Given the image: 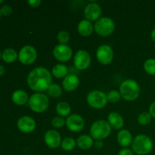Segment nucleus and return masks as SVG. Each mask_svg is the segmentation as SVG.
<instances>
[{
	"label": "nucleus",
	"instance_id": "nucleus-39",
	"mask_svg": "<svg viewBox=\"0 0 155 155\" xmlns=\"http://www.w3.org/2000/svg\"><path fill=\"white\" fill-rule=\"evenodd\" d=\"M2 2H3V0H0V4H2Z\"/></svg>",
	"mask_w": 155,
	"mask_h": 155
},
{
	"label": "nucleus",
	"instance_id": "nucleus-34",
	"mask_svg": "<svg viewBox=\"0 0 155 155\" xmlns=\"http://www.w3.org/2000/svg\"><path fill=\"white\" fill-rule=\"evenodd\" d=\"M27 2L32 8H37L42 3V2L40 0H29Z\"/></svg>",
	"mask_w": 155,
	"mask_h": 155
},
{
	"label": "nucleus",
	"instance_id": "nucleus-16",
	"mask_svg": "<svg viewBox=\"0 0 155 155\" xmlns=\"http://www.w3.org/2000/svg\"><path fill=\"white\" fill-rule=\"evenodd\" d=\"M80 85V79L76 74H68L62 82V86L64 89L68 92H73L78 88Z\"/></svg>",
	"mask_w": 155,
	"mask_h": 155
},
{
	"label": "nucleus",
	"instance_id": "nucleus-27",
	"mask_svg": "<svg viewBox=\"0 0 155 155\" xmlns=\"http://www.w3.org/2000/svg\"><path fill=\"white\" fill-rule=\"evenodd\" d=\"M144 69L145 72L151 76L155 75V59L149 58L145 61L144 64Z\"/></svg>",
	"mask_w": 155,
	"mask_h": 155
},
{
	"label": "nucleus",
	"instance_id": "nucleus-26",
	"mask_svg": "<svg viewBox=\"0 0 155 155\" xmlns=\"http://www.w3.org/2000/svg\"><path fill=\"white\" fill-rule=\"evenodd\" d=\"M61 87L57 83H52L48 89V94L52 98H58L62 95Z\"/></svg>",
	"mask_w": 155,
	"mask_h": 155
},
{
	"label": "nucleus",
	"instance_id": "nucleus-3",
	"mask_svg": "<svg viewBox=\"0 0 155 155\" xmlns=\"http://www.w3.org/2000/svg\"><path fill=\"white\" fill-rule=\"evenodd\" d=\"M132 150L139 155H147L153 149V142L146 135L141 134L136 136L132 143Z\"/></svg>",
	"mask_w": 155,
	"mask_h": 155
},
{
	"label": "nucleus",
	"instance_id": "nucleus-2",
	"mask_svg": "<svg viewBox=\"0 0 155 155\" xmlns=\"http://www.w3.org/2000/svg\"><path fill=\"white\" fill-rule=\"evenodd\" d=\"M121 97L126 101H132L137 99L140 94V86L139 83L132 79L126 80L120 86Z\"/></svg>",
	"mask_w": 155,
	"mask_h": 155
},
{
	"label": "nucleus",
	"instance_id": "nucleus-30",
	"mask_svg": "<svg viewBox=\"0 0 155 155\" xmlns=\"http://www.w3.org/2000/svg\"><path fill=\"white\" fill-rule=\"evenodd\" d=\"M57 39L58 41L59 44H63V45H67L70 40V34L67 31L62 30L60 31L57 35Z\"/></svg>",
	"mask_w": 155,
	"mask_h": 155
},
{
	"label": "nucleus",
	"instance_id": "nucleus-1",
	"mask_svg": "<svg viewBox=\"0 0 155 155\" xmlns=\"http://www.w3.org/2000/svg\"><path fill=\"white\" fill-rule=\"evenodd\" d=\"M28 86L36 92H42L48 90L52 84L51 74L48 69L39 67L30 72L27 76Z\"/></svg>",
	"mask_w": 155,
	"mask_h": 155
},
{
	"label": "nucleus",
	"instance_id": "nucleus-11",
	"mask_svg": "<svg viewBox=\"0 0 155 155\" xmlns=\"http://www.w3.org/2000/svg\"><path fill=\"white\" fill-rule=\"evenodd\" d=\"M53 55L60 62H67L72 58L73 51L68 45L58 44L53 49Z\"/></svg>",
	"mask_w": 155,
	"mask_h": 155
},
{
	"label": "nucleus",
	"instance_id": "nucleus-38",
	"mask_svg": "<svg viewBox=\"0 0 155 155\" xmlns=\"http://www.w3.org/2000/svg\"><path fill=\"white\" fill-rule=\"evenodd\" d=\"M5 74V68L4 67L2 66V65H0V76L3 75V74Z\"/></svg>",
	"mask_w": 155,
	"mask_h": 155
},
{
	"label": "nucleus",
	"instance_id": "nucleus-35",
	"mask_svg": "<svg viewBox=\"0 0 155 155\" xmlns=\"http://www.w3.org/2000/svg\"><path fill=\"white\" fill-rule=\"evenodd\" d=\"M149 114H151V117H154L155 119V101L151 103L149 107Z\"/></svg>",
	"mask_w": 155,
	"mask_h": 155
},
{
	"label": "nucleus",
	"instance_id": "nucleus-7",
	"mask_svg": "<svg viewBox=\"0 0 155 155\" xmlns=\"http://www.w3.org/2000/svg\"><path fill=\"white\" fill-rule=\"evenodd\" d=\"M86 101L88 104L93 108H103L107 103V95L101 91L93 90L87 95Z\"/></svg>",
	"mask_w": 155,
	"mask_h": 155
},
{
	"label": "nucleus",
	"instance_id": "nucleus-9",
	"mask_svg": "<svg viewBox=\"0 0 155 155\" xmlns=\"http://www.w3.org/2000/svg\"><path fill=\"white\" fill-rule=\"evenodd\" d=\"M74 64L76 68L80 71L86 70L91 64L90 54L85 50H79L74 55Z\"/></svg>",
	"mask_w": 155,
	"mask_h": 155
},
{
	"label": "nucleus",
	"instance_id": "nucleus-14",
	"mask_svg": "<svg viewBox=\"0 0 155 155\" xmlns=\"http://www.w3.org/2000/svg\"><path fill=\"white\" fill-rule=\"evenodd\" d=\"M44 140L45 145L52 149L60 147L62 142L60 133L54 130H48L44 136Z\"/></svg>",
	"mask_w": 155,
	"mask_h": 155
},
{
	"label": "nucleus",
	"instance_id": "nucleus-32",
	"mask_svg": "<svg viewBox=\"0 0 155 155\" xmlns=\"http://www.w3.org/2000/svg\"><path fill=\"white\" fill-rule=\"evenodd\" d=\"M1 12L3 15H5V16H8V15H10L12 12V8H11L10 5H5L2 7L1 8Z\"/></svg>",
	"mask_w": 155,
	"mask_h": 155
},
{
	"label": "nucleus",
	"instance_id": "nucleus-25",
	"mask_svg": "<svg viewBox=\"0 0 155 155\" xmlns=\"http://www.w3.org/2000/svg\"><path fill=\"white\" fill-rule=\"evenodd\" d=\"M76 145H77V142L74 140V139L71 137H67L62 140L61 147L64 151H71L73 149H74Z\"/></svg>",
	"mask_w": 155,
	"mask_h": 155
},
{
	"label": "nucleus",
	"instance_id": "nucleus-8",
	"mask_svg": "<svg viewBox=\"0 0 155 155\" xmlns=\"http://www.w3.org/2000/svg\"><path fill=\"white\" fill-rule=\"evenodd\" d=\"M37 58V51L32 45H25L21 48L18 54V59L23 64L29 65L34 63Z\"/></svg>",
	"mask_w": 155,
	"mask_h": 155
},
{
	"label": "nucleus",
	"instance_id": "nucleus-18",
	"mask_svg": "<svg viewBox=\"0 0 155 155\" xmlns=\"http://www.w3.org/2000/svg\"><path fill=\"white\" fill-rule=\"evenodd\" d=\"M117 142L120 146L127 148V147L132 145L133 136L130 132L127 130H121L117 134Z\"/></svg>",
	"mask_w": 155,
	"mask_h": 155
},
{
	"label": "nucleus",
	"instance_id": "nucleus-21",
	"mask_svg": "<svg viewBox=\"0 0 155 155\" xmlns=\"http://www.w3.org/2000/svg\"><path fill=\"white\" fill-rule=\"evenodd\" d=\"M77 145L82 150H87L94 145L93 139L88 135H82L77 139Z\"/></svg>",
	"mask_w": 155,
	"mask_h": 155
},
{
	"label": "nucleus",
	"instance_id": "nucleus-10",
	"mask_svg": "<svg viewBox=\"0 0 155 155\" xmlns=\"http://www.w3.org/2000/svg\"><path fill=\"white\" fill-rule=\"evenodd\" d=\"M96 58L101 64H109L114 58L113 49L108 45H100L96 51Z\"/></svg>",
	"mask_w": 155,
	"mask_h": 155
},
{
	"label": "nucleus",
	"instance_id": "nucleus-19",
	"mask_svg": "<svg viewBox=\"0 0 155 155\" xmlns=\"http://www.w3.org/2000/svg\"><path fill=\"white\" fill-rule=\"evenodd\" d=\"M77 30L78 33L81 35L82 36L87 37L89 36L92 33L94 30V26H92V23L87 20H83L80 21L77 27Z\"/></svg>",
	"mask_w": 155,
	"mask_h": 155
},
{
	"label": "nucleus",
	"instance_id": "nucleus-4",
	"mask_svg": "<svg viewBox=\"0 0 155 155\" xmlns=\"http://www.w3.org/2000/svg\"><path fill=\"white\" fill-rule=\"evenodd\" d=\"M111 133V127L108 122L104 120H99L92 124L90 128V134L93 139L103 140Z\"/></svg>",
	"mask_w": 155,
	"mask_h": 155
},
{
	"label": "nucleus",
	"instance_id": "nucleus-5",
	"mask_svg": "<svg viewBox=\"0 0 155 155\" xmlns=\"http://www.w3.org/2000/svg\"><path fill=\"white\" fill-rule=\"evenodd\" d=\"M29 107L36 113H42L48 109L49 105L48 98L42 92H36L29 98Z\"/></svg>",
	"mask_w": 155,
	"mask_h": 155
},
{
	"label": "nucleus",
	"instance_id": "nucleus-33",
	"mask_svg": "<svg viewBox=\"0 0 155 155\" xmlns=\"http://www.w3.org/2000/svg\"><path fill=\"white\" fill-rule=\"evenodd\" d=\"M134 152L133 151V150L129 149V148H123L122 150L119 151L118 155H133Z\"/></svg>",
	"mask_w": 155,
	"mask_h": 155
},
{
	"label": "nucleus",
	"instance_id": "nucleus-28",
	"mask_svg": "<svg viewBox=\"0 0 155 155\" xmlns=\"http://www.w3.org/2000/svg\"><path fill=\"white\" fill-rule=\"evenodd\" d=\"M151 116L149 112H142L138 117V122L142 126L148 125L151 123Z\"/></svg>",
	"mask_w": 155,
	"mask_h": 155
},
{
	"label": "nucleus",
	"instance_id": "nucleus-13",
	"mask_svg": "<svg viewBox=\"0 0 155 155\" xmlns=\"http://www.w3.org/2000/svg\"><path fill=\"white\" fill-rule=\"evenodd\" d=\"M101 15V8L95 2L86 5L84 9V16L89 21H97Z\"/></svg>",
	"mask_w": 155,
	"mask_h": 155
},
{
	"label": "nucleus",
	"instance_id": "nucleus-6",
	"mask_svg": "<svg viewBox=\"0 0 155 155\" xmlns=\"http://www.w3.org/2000/svg\"><path fill=\"white\" fill-rule=\"evenodd\" d=\"M115 29V23L111 18L103 17L100 18L94 25V30L100 36H110L113 33Z\"/></svg>",
	"mask_w": 155,
	"mask_h": 155
},
{
	"label": "nucleus",
	"instance_id": "nucleus-12",
	"mask_svg": "<svg viewBox=\"0 0 155 155\" xmlns=\"http://www.w3.org/2000/svg\"><path fill=\"white\" fill-rule=\"evenodd\" d=\"M66 126L68 130L71 132H80L84 128V119L80 115L74 114L68 117L66 120Z\"/></svg>",
	"mask_w": 155,
	"mask_h": 155
},
{
	"label": "nucleus",
	"instance_id": "nucleus-40",
	"mask_svg": "<svg viewBox=\"0 0 155 155\" xmlns=\"http://www.w3.org/2000/svg\"><path fill=\"white\" fill-rule=\"evenodd\" d=\"M1 57H2V53L1 51H0V59H1Z\"/></svg>",
	"mask_w": 155,
	"mask_h": 155
},
{
	"label": "nucleus",
	"instance_id": "nucleus-36",
	"mask_svg": "<svg viewBox=\"0 0 155 155\" xmlns=\"http://www.w3.org/2000/svg\"><path fill=\"white\" fill-rule=\"evenodd\" d=\"M103 145H104V143H103L102 140H96L95 142H94V146L96 149H101L103 148Z\"/></svg>",
	"mask_w": 155,
	"mask_h": 155
},
{
	"label": "nucleus",
	"instance_id": "nucleus-31",
	"mask_svg": "<svg viewBox=\"0 0 155 155\" xmlns=\"http://www.w3.org/2000/svg\"><path fill=\"white\" fill-rule=\"evenodd\" d=\"M66 124V120L61 117H55L51 120V125L56 129H61L64 127Z\"/></svg>",
	"mask_w": 155,
	"mask_h": 155
},
{
	"label": "nucleus",
	"instance_id": "nucleus-24",
	"mask_svg": "<svg viewBox=\"0 0 155 155\" xmlns=\"http://www.w3.org/2000/svg\"><path fill=\"white\" fill-rule=\"evenodd\" d=\"M18 57V54L17 51L12 48H5L2 54V58L3 61L7 63H12V62L15 61Z\"/></svg>",
	"mask_w": 155,
	"mask_h": 155
},
{
	"label": "nucleus",
	"instance_id": "nucleus-29",
	"mask_svg": "<svg viewBox=\"0 0 155 155\" xmlns=\"http://www.w3.org/2000/svg\"><path fill=\"white\" fill-rule=\"evenodd\" d=\"M107 101L111 103H117L121 98V95L119 91L111 90L107 94Z\"/></svg>",
	"mask_w": 155,
	"mask_h": 155
},
{
	"label": "nucleus",
	"instance_id": "nucleus-41",
	"mask_svg": "<svg viewBox=\"0 0 155 155\" xmlns=\"http://www.w3.org/2000/svg\"><path fill=\"white\" fill-rule=\"evenodd\" d=\"M1 15H2V12H1V9H0V17H1Z\"/></svg>",
	"mask_w": 155,
	"mask_h": 155
},
{
	"label": "nucleus",
	"instance_id": "nucleus-22",
	"mask_svg": "<svg viewBox=\"0 0 155 155\" xmlns=\"http://www.w3.org/2000/svg\"><path fill=\"white\" fill-rule=\"evenodd\" d=\"M51 74L57 79L65 78L68 75V68L64 64H58L53 67Z\"/></svg>",
	"mask_w": 155,
	"mask_h": 155
},
{
	"label": "nucleus",
	"instance_id": "nucleus-20",
	"mask_svg": "<svg viewBox=\"0 0 155 155\" xmlns=\"http://www.w3.org/2000/svg\"><path fill=\"white\" fill-rule=\"evenodd\" d=\"M12 101L18 105H24L29 101V96L27 92L21 89L15 91L12 94Z\"/></svg>",
	"mask_w": 155,
	"mask_h": 155
},
{
	"label": "nucleus",
	"instance_id": "nucleus-17",
	"mask_svg": "<svg viewBox=\"0 0 155 155\" xmlns=\"http://www.w3.org/2000/svg\"><path fill=\"white\" fill-rule=\"evenodd\" d=\"M107 122L112 128L115 130H120L124 125V120L123 117L117 112H111L107 116Z\"/></svg>",
	"mask_w": 155,
	"mask_h": 155
},
{
	"label": "nucleus",
	"instance_id": "nucleus-37",
	"mask_svg": "<svg viewBox=\"0 0 155 155\" xmlns=\"http://www.w3.org/2000/svg\"><path fill=\"white\" fill-rule=\"evenodd\" d=\"M151 38L153 41L155 42V28L153 29L151 33Z\"/></svg>",
	"mask_w": 155,
	"mask_h": 155
},
{
	"label": "nucleus",
	"instance_id": "nucleus-23",
	"mask_svg": "<svg viewBox=\"0 0 155 155\" xmlns=\"http://www.w3.org/2000/svg\"><path fill=\"white\" fill-rule=\"evenodd\" d=\"M56 112L61 117L70 116L71 112V105L66 101H60L56 106Z\"/></svg>",
	"mask_w": 155,
	"mask_h": 155
},
{
	"label": "nucleus",
	"instance_id": "nucleus-15",
	"mask_svg": "<svg viewBox=\"0 0 155 155\" xmlns=\"http://www.w3.org/2000/svg\"><path fill=\"white\" fill-rule=\"evenodd\" d=\"M17 126L18 130L22 133H30L34 131L36 124L33 118L29 116H24L18 120Z\"/></svg>",
	"mask_w": 155,
	"mask_h": 155
}]
</instances>
